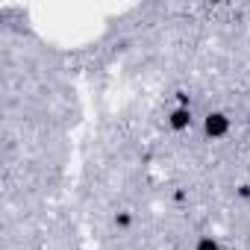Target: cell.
<instances>
[{
	"label": "cell",
	"instance_id": "6da1fadb",
	"mask_svg": "<svg viewBox=\"0 0 250 250\" xmlns=\"http://www.w3.org/2000/svg\"><path fill=\"white\" fill-rule=\"evenodd\" d=\"M227 133H229V118H227L224 112H209V115L203 118V136H206V139L218 142V139H224Z\"/></svg>",
	"mask_w": 250,
	"mask_h": 250
},
{
	"label": "cell",
	"instance_id": "7a4b0ae2",
	"mask_svg": "<svg viewBox=\"0 0 250 250\" xmlns=\"http://www.w3.org/2000/svg\"><path fill=\"white\" fill-rule=\"evenodd\" d=\"M168 127H171L174 133H186V130L191 127V109H186V106L171 109V112H168Z\"/></svg>",
	"mask_w": 250,
	"mask_h": 250
},
{
	"label": "cell",
	"instance_id": "3957f363",
	"mask_svg": "<svg viewBox=\"0 0 250 250\" xmlns=\"http://www.w3.org/2000/svg\"><path fill=\"white\" fill-rule=\"evenodd\" d=\"M133 212H127V209H121V212H115V218H112V224L118 227V229H130L133 227Z\"/></svg>",
	"mask_w": 250,
	"mask_h": 250
},
{
	"label": "cell",
	"instance_id": "277c9868",
	"mask_svg": "<svg viewBox=\"0 0 250 250\" xmlns=\"http://www.w3.org/2000/svg\"><path fill=\"white\" fill-rule=\"evenodd\" d=\"M194 250H221V241L215 235H200L197 244H194Z\"/></svg>",
	"mask_w": 250,
	"mask_h": 250
},
{
	"label": "cell",
	"instance_id": "5b68a950",
	"mask_svg": "<svg viewBox=\"0 0 250 250\" xmlns=\"http://www.w3.org/2000/svg\"><path fill=\"white\" fill-rule=\"evenodd\" d=\"M174 97H177V103H180V106H186V109H191V94H188V91H183V88H177V91H174Z\"/></svg>",
	"mask_w": 250,
	"mask_h": 250
},
{
	"label": "cell",
	"instance_id": "8992f818",
	"mask_svg": "<svg viewBox=\"0 0 250 250\" xmlns=\"http://www.w3.org/2000/svg\"><path fill=\"white\" fill-rule=\"evenodd\" d=\"M235 194H238L241 200H250V183H241V186H235Z\"/></svg>",
	"mask_w": 250,
	"mask_h": 250
},
{
	"label": "cell",
	"instance_id": "52a82bcc",
	"mask_svg": "<svg viewBox=\"0 0 250 250\" xmlns=\"http://www.w3.org/2000/svg\"><path fill=\"white\" fill-rule=\"evenodd\" d=\"M247 124H250V118H247Z\"/></svg>",
	"mask_w": 250,
	"mask_h": 250
}]
</instances>
